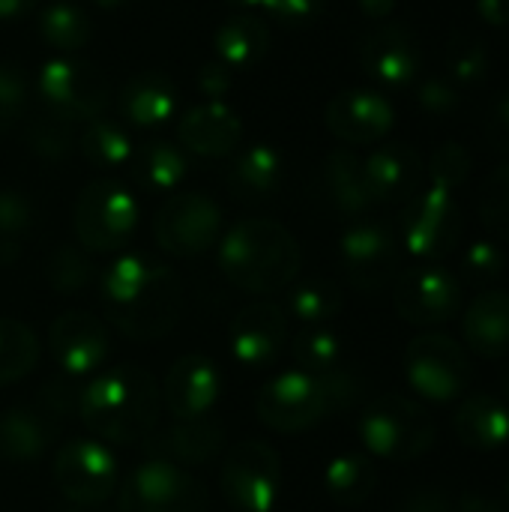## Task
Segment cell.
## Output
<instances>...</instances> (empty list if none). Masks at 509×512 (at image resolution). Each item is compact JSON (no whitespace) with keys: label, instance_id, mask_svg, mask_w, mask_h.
<instances>
[{"label":"cell","instance_id":"6da1fadb","mask_svg":"<svg viewBox=\"0 0 509 512\" xmlns=\"http://www.w3.org/2000/svg\"><path fill=\"white\" fill-rule=\"evenodd\" d=\"M105 321L132 342L168 336L183 315V285L177 273L147 255H120L99 279Z\"/></svg>","mask_w":509,"mask_h":512},{"label":"cell","instance_id":"7a4b0ae2","mask_svg":"<svg viewBox=\"0 0 509 512\" xmlns=\"http://www.w3.org/2000/svg\"><path fill=\"white\" fill-rule=\"evenodd\" d=\"M162 393L141 366H117L96 375L78 396L81 423L108 444H138L159 423Z\"/></svg>","mask_w":509,"mask_h":512},{"label":"cell","instance_id":"3957f363","mask_svg":"<svg viewBox=\"0 0 509 512\" xmlns=\"http://www.w3.org/2000/svg\"><path fill=\"white\" fill-rule=\"evenodd\" d=\"M219 267L234 288L267 297L300 276L303 249L282 222L246 219L219 240Z\"/></svg>","mask_w":509,"mask_h":512},{"label":"cell","instance_id":"277c9868","mask_svg":"<svg viewBox=\"0 0 509 512\" xmlns=\"http://www.w3.org/2000/svg\"><path fill=\"white\" fill-rule=\"evenodd\" d=\"M438 426L432 414L399 393L378 396L360 417L363 447L384 462H414L435 447Z\"/></svg>","mask_w":509,"mask_h":512},{"label":"cell","instance_id":"5b68a950","mask_svg":"<svg viewBox=\"0 0 509 512\" xmlns=\"http://www.w3.org/2000/svg\"><path fill=\"white\" fill-rule=\"evenodd\" d=\"M405 378L414 393L429 402H456L468 393L474 381V369L465 345L444 333H423L405 348Z\"/></svg>","mask_w":509,"mask_h":512},{"label":"cell","instance_id":"8992f818","mask_svg":"<svg viewBox=\"0 0 509 512\" xmlns=\"http://www.w3.org/2000/svg\"><path fill=\"white\" fill-rule=\"evenodd\" d=\"M75 237L87 252H120L138 228V204L114 180H93L75 201Z\"/></svg>","mask_w":509,"mask_h":512},{"label":"cell","instance_id":"52a82bcc","mask_svg":"<svg viewBox=\"0 0 509 512\" xmlns=\"http://www.w3.org/2000/svg\"><path fill=\"white\" fill-rule=\"evenodd\" d=\"M117 492L120 512H210L204 483L171 459H150L138 465Z\"/></svg>","mask_w":509,"mask_h":512},{"label":"cell","instance_id":"ba28073f","mask_svg":"<svg viewBox=\"0 0 509 512\" xmlns=\"http://www.w3.org/2000/svg\"><path fill=\"white\" fill-rule=\"evenodd\" d=\"M462 210L453 189L429 183L417 189L402 210V246L420 261H441L462 240Z\"/></svg>","mask_w":509,"mask_h":512},{"label":"cell","instance_id":"9c48e42d","mask_svg":"<svg viewBox=\"0 0 509 512\" xmlns=\"http://www.w3.org/2000/svg\"><path fill=\"white\" fill-rule=\"evenodd\" d=\"M36 90L45 102V111L69 120L90 123L99 120L111 102V87L105 75L75 57H54L39 69Z\"/></svg>","mask_w":509,"mask_h":512},{"label":"cell","instance_id":"30bf717a","mask_svg":"<svg viewBox=\"0 0 509 512\" xmlns=\"http://www.w3.org/2000/svg\"><path fill=\"white\" fill-rule=\"evenodd\" d=\"M225 501L237 512H273L282 489V462L270 444H234L219 471Z\"/></svg>","mask_w":509,"mask_h":512},{"label":"cell","instance_id":"8fae6325","mask_svg":"<svg viewBox=\"0 0 509 512\" xmlns=\"http://www.w3.org/2000/svg\"><path fill=\"white\" fill-rule=\"evenodd\" d=\"M153 237L174 258H198L222 237V207L204 192H177L159 207Z\"/></svg>","mask_w":509,"mask_h":512},{"label":"cell","instance_id":"7c38bea8","mask_svg":"<svg viewBox=\"0 0 509 512\" xmlns=\"http://www.w3.org/2000/svg\"><path fill=\"white\" fill-rule=\"evenodd\" d=\"M255 414L273 432L300 435L330 417V402L318 375L294 369L276 375L258 390Z\"/></svg>","mask_w":509,"mask_h":512},{"label":"cell","instance_id":"4fadbf2b","mask_svg":"<svg viewBox=\"0 0 509 512\" xmlns=\"http://www.w3.org/2000/svg\"><path fill=\"white\" fill-rule=\"evenodd\" d=\"M60 495L78 507H99L120 489V471L114 453L93 438L66 441L54 453L51 465Z\"/></svg>","mask_w":509,"mask_h":512},{"label":"cell","instance_id":"5bb4252c","mask_svg":"<svg viewBox=\"0 0 509 512\" xmlns=\"http://www.w3.org/2000/svg\"><path fill=\"white\" fill-rule=\"evenodd\" d=\"M393 306L414 327H438L462 312V285L438 264H423L399 276Z\"/></svg>","mask_w":509,"mask_h":512},{"label":"cell","instance_id":"9a60e30c","mask_svg":"<svg viewBox=\"0 0 509 512\" xmlns=\"http://www.w3.org/2000/svg\"><path fill=\"white\" fill-rule=\"evenodd\" d=\"M348 282L363 294L384 291L399 276V240L381 222H357L339 243Z\"/></svg>","mask_w":509,"mask_h":512},{"label":"cell","instance_id":"2e32d148","mask_svg":"<svg viewBox=\"0 0 509 512\" xmlns=\"http://www.w3.org/2000/svg\"><path fill=\"white\" fill-rule=\"evenodd\" d=\"M63 414L66 411L51 396L3 411L0 414V459H6L9 465L39 462L51 450L54 438L60 435Z\"/></svg>","mask_w":509,"mask_h":512},{"label":"cell","instance_id":"e0dca14e","mask_svg":"<svg viewBox=\"0 0 509 512\" xmlns=\"http://www.w3.org/2000/svg\"><path fill=\"white\" fill-rule=\"evenodd\" d=\"M48 348L57 369L69 378H84L99 372L108 357V330L105 324L84 309H69L57 315L48 330Z\"/></svg>","mask_w":509,"mask_h":512},{"label":"cell","instance_id":"ac0fdd59","mask_svg":"<svg viewBox=\"0 0 509 512\" xmlns=\"http://www.w3.org/2000/svg\"><path fill=\"white\" fill-rule=\"evenodd\" d=\"M324 123L345 144H378L390 135L396 111L381 90L354 87L330 99Z\"/></svg>","mask_w":509,"mask_h":512},{"label":"cell","instance_id":"d6986e66","mask_svg":"<svg viewBox=\"0 0 509 512\" xmlns=\"http://www.w3.org/2000/svg\"><path fill=\"white\" fill-rule=\"evenodd\" d=\"M288 342V318L270 300L243 306L231 324V354L240 366L261 372L270 369Z\"/></svg>","mask_w":509,"mask_h":512},{"label":"cell","instance_id":"ffe728a7","mask_svg":"<svg viewBox=\"0 0 509 512\" xmlns=\"http://www.w3.org/2000/svg\"><path fill=\"white\" fill-rule=\"evenodd\" d=\"M360 66L381 87H408L420 75L423 54L408 27L378 24L360 39Z\"/></svg>","mask_w":509,"mask_h":512},{"label":"cell","instance_id":"44dd1931","mask_svg":"<svg viewBox=\"0 0 509 512\" xmlns=\"http://www.w3.org/2000/svg\"><path fill=\"white\" fill-rule=\"evenodd\" d=\"M159 393L174 420H201L210 417L219 405L222 375L213 360L201 354H186L171 363Z\"/></svg>","mask_w":509,"mask_h":512},{"label":"cell","instance_id":"7402d4cb","mask_svg":"<svg viewBox=\"0 0 509 512\" xmlns=\"http://www.w3.org/2000/svg\"><path fill=\"white\" fill-rule=\"evenodd\" d=\"M363 177L375 204L408 201L423 183V159L411 144H384L363 159Z\"/></svg>","mask_w":509,"mask_h":512},{"label":"cell","instance_id":"603a6c76","mask_svg":"<svg viewBox=\"0 0 509 512\" xmlns=\"http://www.w3.org/2000/svg\"><path fill=\"white\" fill-rule=\"evenodd\" d=\"M177 138L189 153L201 159H222L240 144L243 123L225 102H204L183 114Z\"/></svg>","mask_w":509,"mask_h":512},{"label":"cell","instance_id":"cb8c5ba5","mask_svg":"<svg viewBox=\"0 0 509 512\" xmlns=\"http://www.w3.org/2000/svg\"><path fill=\"white\" fill-rule=\"evenodd\" d=\"M462 336L468 348L483 360H501L509 354V294L483 291L462 318Z\"/></svg>","mask_w":509,"mask_h":512},{"label":"cell","instance_id":"d4e9b609","mask_svg":"<svg viewBox=\"0 0 509 512\" xmlns=\"http://www.w3.org/2000/svg\"><path fill=\"white\" fill-rule=\"evenodd\" d=\"M174 81L162 72H138L132 75L120 96H117V108H120V117L129 123V126H162L171 114H174V105H177V96H174Z\"/></svg>","mask_w":509,"mask_h":512},{"label":"cell","instance_id":"484cf974","mask_svg":"<svg viewBox=\"0 0 509 512\" xmlns=\"http://www.w3.org/2000/svg\"><path fill=\"white\" fill-rule=\"evenodd\" d=\"M453 426L459 441L471 450L492 453L509 444V408L489 393L468 396L459 405Z\"/></svg>","mask_w":509,"mask_h":512},{"label":"cell","instance_id":"4316f807","mask_svg":"<svg viewBox=\"0 0 509 512\" xmlns=\"http://www.w3.org/2000/svg\"><path fill=\"white\" fill-rule=\"evenodd\" d=\"M282 177H285V162L279 150L270 144H252L234 159L228 171V189L237 201L258 204L279 192Z\"/></svg>","mask_w":509,"mask_h":512},{"label":"cell","instance_id":"83f0119b","mask_svg":"<svg viewBox=\"0 0 509 512\" xmlns=\"http://www.w3.org/2000/svg\"><path fill=\"white\" fill-rule=\"evenodd\" d=\"M213 45H216V60L222 66H228L231 72L252 69L270 51V27H267L264 18L243 12V15L228 18L216 30Z\"/></svg>","mask_w":509,"mask_h":512},{"label":"cell","instance_id":"f1b7e54d","mask_svg":"<svg viewBox=\"0 0 509 512\" xmlns=\"http://www.w3.org/2000/svg\"><path fill=\"white\" fill-rule=\"evenodd\" d=\"M225 447V426L210 414L201 420H174V426L165 435L168 456L183 468H204L213 459H219Z\"/></svg>","mask_w":509,"mask_h":512},{"label":"cell","instance_id":"f546056e","mask_svg":"<svg viewBox=\"0 0 509 512\" xmlns=\"http://www.w3.org/2000/svg\"><path fill=\"white\" fill-rule=\"evenodd\" d=\"M324 192L342 216H363L375 204L366 189L363 159L348 150H333L324 159Z\"/></svg>","mask_w":509,"mask_h":512},{"label":"cell","instance_id":"4dcf8cb0","mask_svg":"<svg viewBox=\"0 0 509 512\" xmlns=\"http://www.w3.org/2000/svg\"><path fill=\"white\" fill-rule=\"evenodd\" d=\"M132 174L138 180V186L150 189V192H171L183 183L189 162L186 153L165 141V138H150L141 147L132 150Z\"/></svg>","mask_w":509,"mask_h":512},{"label":"cell","instance_id":"1f68e13d","mask_svg":"<svg viewBox=\"0 0 509 512\" xmlns=\"http://www.w3.org/2000/svg\"><path fill=\"white\" fill-rule=\"evenodd\" d=\"M324 489L339 507H363L378 489V468L369 456L342 453L324 471Z\"/></svg>","mask_w":509,"mask_h":512},{"label":"cell","instance_id":"d6a6232c","mask_svg":"<svg viewBox=\"0 0 509 512\" xmlns=\"http://www.w3.org/2000/svg\"><path fill=\"white\" fill-rule=\"evenodd\" d=\"M42 345L18 318H0V387L18 384L39 363Z\"/></svg>","mask_w":509,"mask_h":512},{"label":"cell","instance_id":"836d02e7","mask_svg":"<svg viewBox=\"0 0 509 512\" xmlns=\"http://www.w3.org/2000/svg\"><path fill=\"white\" fill-rule=\"evenodd\" d=\"M39 36L54 51L72 54V51H81L90 42L93 27H90V18L84 15L81 6H75L69 0H57V3L42 9V15H39Z\"/></svg>","mask_w":509,"mask_h":512},{"label":"cell","instance_id":"e575fe53","mask_svg":"<svg viewBox=\"0 0 509 512\" xmlns=\"http://www.w3.org/2000/svg\"><path fill=\"white\" fill-rule=\"evenodd\" d=\"M342 312V291L327 279L300 282L288 297V315L303 327H330Z\"/></svg>","mask_w":509,"mask_h":512},{"label":"cell","instance_id":"d590c367","mask_svg":"<svg viewBox=\"0 0 509 512\" xmlns=\"http://www.w3.org/2000/svg\"><path fill=\"white\" fill-rule=\"evenodd\" d=\"M78 147H81V156L96 168H120L132 159V150H135L129 132L117 120H108V117L90 120L78 138Z\"/></svg>","mask_w":509,"mask_h":512},{"label":"cell","instance_id":"8d00e7d4","mask_svg":"<svg viewBox=\"0 0 509 512\" xmlns=\"http://www.w3.org/2000/svg\"><path fill=\"white\" fill-rule=\"evenodd\" d=\"M291 354L300 372L324 375L342 366V339L330 327H309L300 330L291 342Z\"/></svg>","mask_w":509,"mask_h":512},{"label":"cell","instance_id":"74e56055","mask_svg":"<svg viewBox=\"0 0 509 512\" xmlns=\"http://www.w3.org/2000/svg\"><path fill=\"white\" fill-rule=\"evenodd\" d=\"M36 207L18 189H0V261H12L18 255L21 240L33 231Z\"/></svg>","mask_w":509,"mask_h":512},{"label":"cell","instance_id":"f35d334b","mask_svg":"<svg viewBox=\"0 0 509 512\" xmlns=\"http://www.w3.org/2000/svg\"><path fill=\"white\" fill-rule=\"evenodd\" d=\"M27 147L45 162H63L75 147V123L42 111L27 123Z\"/></svg>","mask_w":509,"mask_h":512},{"label":"cell","instance_id":"ab89813d","mask_svg":"<svg viewBox=\"0 0 509 512\" xmlns=\"http://www.w3.org/2000/svg\"><path fill=\"white\" fill-rule=\"evenodd\" d=\"M45 276H48V285L57 294H78V291H84L93 282L96 270H93L90 258L84 255V249H78L72 243H60L48 255Z\"/></svg>","mask_w":509,"mask_h":512},{"label":"cell","instance_id":"60d3db41","mask_svg":"<svg viewBox=\"0 0 509 512\" xmlns=\"http://www.w3.org/2000/svg\"><path fill=\"white\" fill-rule=\"evenodd\" d=\"M489 75V48L477 36H456L447 48V78L456 87H474Z\"/></svg>","mask_w":509,"mask_h":512},{"label":"cell","instance_id":"b9f144b4","mask_svg":"<svg viewBox=\"0 0 509 512\" xmlns=\"http://www.w3.org/2000/svg\"><path fill=\"white\" fill-rule=\"evenodd\" d=\"M249 15H267L285 27H306L312 24L321 12L327 0H225Z\"/></svg>","mask_w":509,"mask_h":512},{"label":"cell","instance_id":"7bdbcfd3","mask_svg":"<svg viewBox=\"0 0 509 512\" xmlns=\"http://www.w3.org/2000/svg\"><path fill=\"white\" fill-rule=\"evenodd\" d=\"M480 219L495 237L509 240V162L486 177L480 192Z\"/></svg>","mask_w":509,"mask_h":512},{"label":"cell","instance_id":"ee69618b","mask_svg":"<svg viewBox=\"0 0 509 512\" xmlns=\"http://www.w3.org/2000/svg\"><path fill=\"white\" fill-rule=\"evenodd\" d=\"M459 273L474 288H489L504 273V249L495 240H474L459 261Z\"/></svg>","mask_w":509,"mask_h":512},{"label":"cell","instance_id":"f6af8a7d","mask_svg":"<svg viewBox=\"0 0 509 512\" xmlns=\"http://www.w3.org/2000/svg\"><path fill=\"white\" fill-rule=\"evenodd\" d=\"M27 99L30 87L21 66L12 60H0V135L21 123V117L27 114Z\"/></svg>","mask_w":509,"mask_h":512},{"label":"cell","instance_id":"bcb514c9","mask_svg":"<svg viewBox=\"0 0 509 512\" xmlns=\"http://www.w3.org/2000/svg\"><path fill=\"white\" fill-rule=\"evenodd\" d=\"M426 171H429V183L456 192L468 180V174H471V153L459 141H447V144H441L432 153Z\"/></svg>","mask_w":509,"mask_h":512},{"label":"cell","instance_id":"7dc6e473","mask_svg":"<svg viewBox=\"0 0 509 512\" xmlns=\"http://www.w3.org/2000/svg\"><path fill=\"white\" fill-rule=\"evenodd\" d=\"M414 96H417V105L429 117H435V120L453 117L459 111V105H462V93H459V87L447 75H429V78H423L417 84V93Z\"/></svg>","mask_w":509,"mask_h":512},{"label":"cell","instance_id":"c3c4849f","mask_svg":"<svg viewBox=\"0 0 509 512\" xmlns=\"http://www.w3.org/2000/svg\"><path fill=\"white\" fill-rule=\"evenodd\" d=\"M231 84H234V72L228 66H222L216 57L210 63H204L198 72V90L204 93L207 102H222L228 96Z\"/></svg>","mask_w":509,"mask_h":512},{"label":"cell","instance_id":"681fc988","mask_svg":"<svg viewBox=\"0 0 509 512\" xmlns=\"http://www.w3.org/2000/svg\"><path fill=\"white\" fill-rule=\"evenodd\" d=\"M399 512H456V501L450 492L429 486V489H417L414 495H408Z\"/></svg>","mask_w":509,"mask_h":512},{"label":"cell","instance_id":"f907efd6","mask_svg":"<svg viewBox=\"0 0 509 512\" xmlns=\"http://www.w3.org/2000/svg\"><path fill=\"white\" fill-rule=\"evenodd\" d=\"M489 141L495 150L509 156V90L495 102L492 117H489Z\"/></svg>","mask_w":509,"mask_h":512},{"label":"cell","instance_id":"816d5d0a","mask_svg":"<svg viewBox=\"0 0 509 512\" xmlns=\"http://www.w3.org/2000/svg\"><path fill=\"white\" fill-rule=\"evenodd\" d=\"M477 15L492 27H509V0H477Z\"/></svg>","mask_w":509,"mask_h":512},{"label":"cell","instance_id":"f5cc1de1","mask_svg":"<svg viewBox=\"0 0 509 512\" xmlns=\"http://www.w3.org/2000/svg\"><path fill=\"white\" fill-rule=\"evenodd\" d=\"M456 512H504V507L495 498L483 495V492H465L456 501Z\"/></svg>","mask_w":509,"mask_h":512},{"label":"cell","instance_id":"db71d44e","mask_svg":"<svg viewBox=\"0 0 509 512\" xmlns=\"http://www.w3.org/2000/svg\"><path fill=\"white\" fill-rule=\"evenodd\" d=\"M357 6L369 21H387L396 12L399 0H357Z\"/></svg>","mask_w":509,"mask_h":512},{"label":"cell","instance_id":"11a10c76","mask_svg":"<svg viewBox=\"0 0 509 512\" xmlns=\"http://www.w3.org/2000/svg\"><path fill=\"white\" fill-rule=\"evenodd\" d=\"M39 0H0V21H18L24 18Z\"/></svg>","mask_w":509,"mask_h":512},{"label":"cell","instance_id":"9f6ffc18","mask_svg":"<svg viewBox=\"0 0 509 512\" xmlns=\"http://www.w3.org/2000/svg\"><path fill=\"white\" fill-rule=\"evenodd\" d=\"M96 6H102V9H117V6H123V3H129V0H93Z\"/></svg>","mask_w":509,"mask_h":512},{"label":"cell","instance_id":"6f0895ef","mask_svg":"<svg viewBox=\"0 0 509 512\" xmlns=\"http://www.w3.org/2000/svg\"><path fill=\"white\" fill-rule=\"evenodd\" d=\"M501 384H504V396H507V399H509V369H507V372H504V378H501Z\"/></svg>","mask_w":509,"mask_h":512},{"label":"cell","instance_id":"680465c9","mask_svg":"<svg viewBox=\"0 0 509 512\" xmlns=\"http://www.w3.org/2000/svg\"><path fill=\"white\" fill-rule=\"evenodd\" d=\"M507 504H509V477H507Z\"/></svg>","mask_w":509,"mask_h":512}]
</instances>
